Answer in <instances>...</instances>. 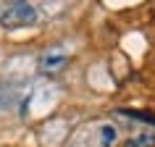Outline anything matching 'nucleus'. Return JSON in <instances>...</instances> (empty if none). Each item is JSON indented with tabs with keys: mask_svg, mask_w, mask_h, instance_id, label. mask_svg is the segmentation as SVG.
I'll return each mask as SVG.
<instances>
[{
	"mask_svg": "<svg viewBox=\"0 0 155 147\" xmlns=\"http://www.w3.org/2000/svg\"><path fill=\"white\" fill-rule=\"evenodd\" d=\"M34 21H37V8L29 0H11L8 5L0 11V26L8 29V32L32 26Z\"/></svg>",
	"mask_w": 155,
	"mask_h": 147,
	"instance_id": "obj_1",
	"label": "nucleus"
},
{
	"mask_svg": "<svg viewBox=\"0 0 155 147\" xmlns=\"http://www.w3.org/2000/svg\"><path fill=\"white\" fill-rule=\"evenodd\" d=\"M66 60H68V55H66L63 50H48V53H42V58H40V68L45 74H55V71H61L66 66Z\"/></svg>",
	"mask_w": 155,
	"mask_h": 147,
	"instance_id": "obj_2",
	"label": "nucleus"
},
{
	"mask_svg": "<svg viewBox=\"0 0 155 147\" xmlns=\"http://www.w3.org/2000/svg\"><path fill=\"white\" fill-rule=\"evenodd\" d=\"M124 147H155V131H137L124 142Z\"/></svg>",
	"mask_w": 155,
	"mask_h": 147,
	"instance_id": "obj_3",
	"label": "nucleus"
},
{
	"mask_svg": "<svg viewBox=\"0 0 155 147\" xmlns=\"http://www.w3.org/2000/svg\"><path fill=\"white\" fill-rule=\"evenodd\" d=\"M97 134H100V147H113L116 142H118V129H116L113 123H103L97 129Z\"/></svg>",
	"mask_w": 155,
	"mask_h": 147,
	"instance_id": "obj_4",
	"label": "nucleus"
},
{
	"mask_svg": "<svg viewBox=\"0 0 155 147\" xmlns=\"http://www.w3.org/2000/svg\"><path fill=\"white\" fill-rule=\"evenodd\" d=\"M121 116H129V118H137V121H150V123H155V116H150V113H134V110H121Z\"/></svg>",
	"mask_w": 155,
	"mask_h": 147,
	"instance_id": "obj_5",
	"label": "nucleus"
}]
</instances>
